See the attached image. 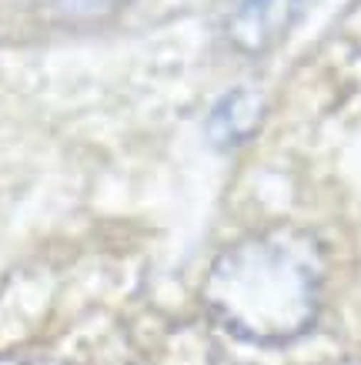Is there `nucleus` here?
Wrapping results in <instances>:
<instances>
[{
  "label": "nucleus",
  "mask_w": 361,
  "mask_h": 365,
  "mask_svg": "<svg viewBox=\"0 0 361 365\" xmlns=\"http://www.w3.org/2000/svg\"><path fill=\"white\" fill-rule=\"evenodd\" d=\"M308 0H218L221 34L234 51L261 57L281 44Z\"/></svg>",
  "instance_id": "obj_2"
},
{
  "label": "nucleus",
  "mask_w": 361,
  "mask_h": 365,
  "mask_svg": "<svg viewBox=\"0 0 361 365\" xmlns=\"http://www.w3.org/2000/svg\"><path fill=\"white\" fill-rule=\"evenodd\" d=\"M264 114V101L258 91H248V88H238L224 94V98L214 104V111L208 118V134L211 141L221 144V148H231V144H241L248 141L258 128Z\"/></svg>",
  "instance_id": "obj_3"
},
{
  "label": "nucleus",
  "mask_w": 361,
  "mask_h": 365,
  "mask_svg": "<svg viewBox=\"0 0 361 365\" xmlns=\"http://www.w3.org/2000/svg\"><path fill=\"white\" fill-rule=\"evenodd\" d=\"M321 288V242L305 228L274 225L218 255L204 282V305L231 335L281 345L311 329Z\"/></svg>",
  "instance_id": "obj_1"
},
{
  "label": "nucleus",
  "mask_w": 361,
  "mask_h": 365,
  "mask_svg": "<svg viewBox=\"0 0 361 365\" xmlns=\"http://www.w3.org/2000/svg\"><path fill=\"white\" fill-rule=\"evenodd\" d=\"M131 0H51L57 14H64L67 21H104L110 14H117Z\"/></svg>",
  "instance_id": "obj_4"
}]
</instances>
